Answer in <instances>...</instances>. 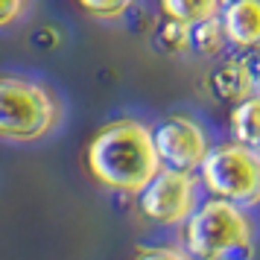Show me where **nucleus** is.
<instances>
[{
    "instance_id": "9",
    "label": "nucleus",
    "mask_w": 260,
    "mask_h": 260,
    "mask_svg": "<svg viewBox=\"0 0 260 260\" xmlns=\"http://www.w3.org/2000/svg\"><path fill=\"white\" fill-rule=\"evenodd\" d=\"M222 3L225 0H158L167 21H178L190 29L208 24V21H216L222 12Z\"/></svg>"
},
{
    "instance_id": "2",
    "label": "nucleus",
    "mask_w": 260,
    "mask_h": 260,
    "mask_svg": "<svg viewBox=\"0 0 260 260\" xmlns=\"http://www.w3.org/2000/svg\"><path fill=\"white\" fill-rule=\"evenodd\" d=\"M64 120H68V108L53 85L21 73L0 76V141H50L64 126Z\"/></svg>"
},
{
    "instance_id": "8",
    "label": "nucleus",
    "mask_w": 260,
    "mask_h": 260,
    "mask_svg": "<svg viewBox=\"0 0 260 260\" xmlns=\"http://www.w3.org/2000/svg\"><path fill=\"white\" fill-rule=\"evenodd\" d=\"M211 85H213V94L219 100H234V106L257 91V79H254L251 64L248 61H237V59L219 64L211 76Z\"/></svg>"
},
{
    "instance_id": "5",
    "label": "nucleus",
    "mask_w": 260,
    "mask_h": 260,
    "mask_svg": "<svg viewBox=\"0 0 260 260\" xmlns=\"http://www.w3.org/2000/svg\"><path fill=\"white\" fill-rule=\"evenodd\" d=\"M202 190L205 187L199 181V173L164 167L141 193V213L155 225L181 228L202 205Z\"/></svg>"
},
{
    "instance_id": "14",
    "label": "nucleus",
    "mask_w": 260,
    "mask_h": 260,
    "mask_svg": "<svg viewBox=\"0 0 260 260\" xmlns=\"http://www.w3.org/2000/svg\"><path fill=\"white\" fill-rule=\"evenodd\" d=\"M32 0H0V29L18 24L26 12H29Z\"/></svg>"
},
{
    "instance_id": "4",
    "label": "nucleus",
    "mask_w": 260,
    "mask_h": 260,
    "mask_svg": "<svg viewBox=\"0 0 260 260\" xmlns=\"http://www.w3.org/2000/svg\"><path fill=\"white\" fill-rule=\"evenodd\" d=\"M199 181L213 199L234 202L251 211L260 205V152L234 138L213 143L199 167Z\"/></svg>"
},
{
    "instance_id": "12",
    "label": "nucleus",
    "mask_w": 260,
    "mask_h": 260,
    "mask_svg": "<svg viewBox=\"0 0 260 260\" xmlns=\"http://www.w3.org/2000/svg\"><path fill=\"white\" fill-rule=\"evenodd\" d=\"M158 41H161V47H164L167 53H187L190 44H193V29L184 26V24H178V21H167V24L161 26Z\"/></svg>"
},
{
    "instance_id": "6",
    "label": "nucleus",
    "mask_w": 260,
    "mask_h": 260,
    "mask_svg": "<svg viewBox=\"0 0 260 260\" xmlns=\"http://www.w3.org/2000/svg\"><path fill=\"white\" fill-rule=\"evenodd\" d=\"M152 135L161 164L170 170H184V173H199V167L205 164L213 146L208 126L184 111H176V114H167L164 120H158L152 126Z\"/></svg>"
},
{
    "instance_id": "3",
    "label": "nucleus",
    "mask_w": 260,
    "mask_h": 260,
    "mask_svg": "<svg viewBox=\"0 0 260 260\" xmlns=\"http://www.w3.org/2000/svg\"><path fill=\"white\" fill-rule=\"evenodd\" d=\"M181 240L193 260H251L257 225L251 211L211 196L181 225Z\"/></svg>"
},
{
    "instance_id": "11",
    "label": "nucleus",
    "mask_w": 260,
    "mask_h": 260,
    "mask_svg": "<svg viewBox=\"0 0 260 260\" xmlns=\"http://www.w3.org/2000/svg\"><path fill=\"white\" fill-rule=\"evenodd\" d=\"M79 3V9H82L88 18H94V21H120V18H126L129 9L135 6V0H76Z\"/></svg>"
},
{
    "instance_id": "10",
    "label": "nucleus",
    "mask_w": 260,
    "mask_h": 260,
    "mask_svg": "<svg viewBox=\"0 0 260 260\" xmlns=\"http://www.w3.org/2000/svg\"><path fill=\"white\" fill-rule=\"evenodd\" d=\"M231 135L260 152V88L231 108Z\"/></svg>"
},
{
    "instance_id": "7",
    "label": "nucleus",
    "mask_w": 260,
    "mask_h": 260,
    "mask_svg": "<svg viewBox=\"0 0 260 260\" xmlns=\"http://www.w3.org/2000/svg\"><path fill=\"white\" fill-rule=\"evenodd\" d=\"M219 24L231 47L260 50V0H225Z\"/></svg>"
},
{
    "instance_id": "1",
    "label": "nucleus",
    "mask_w": 260,
    "mask_h": 260,
    "mask_svg": "<svg viewBox=\"0 0 260 260\" xmlns=\"http://www.w3.org/2000/svg\"><path fill=\"white\" fill-rule=\"evenodd\" d=\"M85 164L96 184L123 196H141L164 170L152 126L138 117H117L91 135Z\"/></svg>"
},
{
    "instance_id": "13",
    "label": "nucleus",
    "mask_w": 260,
    "mask_h": 260,
    "mask_svg": "<svg viewBox=\"0 0 260 260\" xmlns=\"http://www.w3.org/2000/svg\"><path fill=\"white\" fill-rule=\"evenodd\" d=\"M135 260H193L184 246H149V248H141Z\"/></svg>"
}]
</instances>
